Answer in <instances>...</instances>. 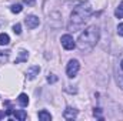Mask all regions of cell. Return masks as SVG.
I'll return each instance as SVG.
<instances>
[{
  "mask_svg": "<svg viewBox=\"0 0 123 121\" xmlns=\"http://www.w3.org/2000/svg\"><path fill=\"white\" fill-rule=\"evenodd\" d=\"M117 34L123 37V23H120V24L117 26Z\"/></svg>",
  "mask_w": 123,
  "mask_h": 121,
  "instance_id": "cell-19",
  "label": "cell"
},
{
  "mask_svg": "<svg viewBox=\"0 0 123 121\" xmlns=\"http://www.w3.org/2000/svg\"><path fill=\"white\" fill-rule=\"evenodd\" d=\"M27 57H29L27 51H26V50H22V51L19 53V57H17V59H16V61H14V64H19V63L27 61Z\"/></svg>",
  "mask_w": 123,
  "mask_h": 121,
  "instance_id": "cell-11",
  "label": "cell"
},
{
  "mask_svg": "<svg viewBox=\"0 0 123 121\" xmlns=\"http://www.w3.org/2000/svg\"><path fill=\"white\" fill-rule=\"evenodd\" d=\"M13 31H14L16 34H20V33H22V26H20L19 23L14 24V26H13Z\"/></svg>",
  "mask_w": 123,
  "mask_h": 121,
  "instance_id": "cell-17",
  "label": "cell"
},
{
  "mask_svg": "<svg viewBox=\"0 0 123 121\" xmlns=\"http://www.w3.org/2000/svg\"><path fill=\"white\" fill-rule=\"evenodd\" d=\"M9 56H10V51H7V50L0 51V64H4L6 61L9 60Z\"/></svg>",
  "mask_w": 123,
  "mask_h": 121,
  "instance_id": "cell-13",
  "label": "cell"
},
{
  "mask_svg": "<svg viewBox=\"0 0 123 121\" xmlns=\"http://www.w3.org/2000/svg\"><path fill=\"white\" fill-rule=\"evenodd\" d=\"M120 67H122V70H123V60L120 61Z\"/></svg>",
  "mask_w": 123,
  "mask_h": 121,
  "instance_id": "cell-24",
  "label": "cell"
},
{
  "mask_svg": "<svg viewBox=\"0 0 123 121\" xmlns=\"http://www.w3.org/2000/svg\"><path fill=\"white\" fill-rule=\"evenodd\" d=\"M10 43V37L6 33H0V46H7Z\"/></svg>",
  "mask_w": 123,
  "mask_h": 121,
  "instance_id": "cell-12",
  "label": "cell"
},
{
  "mask_svg": "<svg viewBox=\"0 0 123 121\" xmlns=\"http://www.w3.org/2000/svg\"><path fill=\"white\" fill-rule=\"evenodd\" d=\"M79 70H80V64H79L77 60H70L67 63V66H66V74H67L69 78L76 77V74L79 73Z\"/></svg>",
  "mask_w": 123,
  "mask_h": 121,
  "instance_id": "cell-3",
  "label": "cell"
},
{
  "mask_svg": "<svg viewBox=\"0 0 123 121\" xmlns=\"http://www.w3.org/2000/svg\"><path fill=\"white\" fill-rule=\"evenodd\" d=\"M10 10H12V13H20V11L23 10V6H22L20 3H17V4H13V6L10 7Z\"/></svg>",
  "mask_w": 123,
  "mask_h": 121,
  "instance_id": "cell-15",
  "label": "cell"
},
{
  "mask_svg": "<svg viewBox=\"0 0 123 121\" xmlns=\"http://www.w3.org/2000/svg\"><path fill=\"white\" fill-rule=\"evenodd\" d=\"M120 86H122V88H123V76H122V78H120Z\"/></svg>",
  "mask_w": 123,
  "mask_h": 121,
  "instance_id": "cell-23",
  "label": "cell"
},
{
  "mask_svg": "<svg viewBox=\"0 0 123 121\" xmlns=\"http://www.w3.org/2000/svg\"><path fill=\"white\" fill-rule=\"evenodd\" d=\"M90 16H92V7H90V6H87V4H80V6H77V7L72 11V14H70L67 29L70 31L80 30V29L85 27V24L89 22Z\"/></svg>",
  "mask_w": 123,
  "mask_h": 121,
  "instance_id": "cell-1",
  "label": "cell"
},
{
  "mask_svg": "<svg viewBox=\"0 0 123 121\" xmlns=\"http://www.w3.org/2000/svg\"><path fill=\"white\" fill-rule=\"evenodd\" d=\"M17 101H19V104H20L22 107H27V105H29V97H27V94L22 93V94L17 97Z\"/></svg>",
  "mask_w": 123,
  "mask_h": 121,
  "instance_id": "cell-8",
  "label": "cell"
},
{
  "mask_svg": "<svg viewBox=\"0 0 123 121\" xmlns=\"http://www.w3.org/2000/svg\"><path fill=\"white\" fill-rule=\"evenodd\" d=\"M4 116H6V113H4V111H1V110H0V120H1V118H3V117H4Z\"/></svg>",
  "mask_w": 123,
  "mask_h": 121,
  "instance_id": "cell-21",
  "label": "cell"
},
{
  "mask_svg": "<svg viewBox=\"0 0 123 121\" xmlns=\"http://www.w3.org/2000/svg\"><path fill=\"white\" fill-rule=\"evenodd\" d=\"M39 73H40V67L39 66H31V67L27 68V71H26V77L29 80H34L39 76Z\"/></svg>",
  "mask_w": 123,
  "mask_h": 121,
  "instance_id": "cell-6",
  "label": "cell"
},
{
  "mask_svg": "<svg viewBox=\"0 0 123 121\" xmlns=\"http://www.w3.org/2000/svg\"><path fill=\"white\" fill-rule=\"evenodd\" d=\"M60 41H62V46H63L64 50H73V49L76 47V43H74V40H73V37H72L70 34L62 36Z\"/></svg>",
  "mask_w": 123,
  "mask_h": 121,
  "instance_id": "cell-4",
  "label": "cell"
},
{
  "mask_svg": "<svg viewBox=\"0 0 123 121\" xmlns=\"http://www.w3.org/2000/svg\"><path fill=\"white\" fill-rule=\"evenodd\" d=\"M13 116H14V118H16V120H20V121H23V120H26V118H27V114H26V111H25V110H16V111L13 113Z\"/></svg>",
  "mask_w": 123,
  "mask_h": 121,
  "instance_id": "cell-9",
  "label": "cell"
},
{
  "mask_svg": "<svg viewBox=\"0 0 123 121\" xmlns=\"http://www.w3.org/2000/svg\"><path fill=\"white\" fill-rule=\"evenodd\" d=\"M93 116H94V117H97L99 120H103V116H102V108H94Z\"/></svg>",
  "mask_w": 123,
  "mask_h": 121,
  "instance_id": "cell-16",
  "label": "cell"
},
{
  "mask_svg": "<svg viewBox=\"0 0 123 121\" xmlns=\"http://www.w3.org/2000/svg\"><path fill=\"white\" fill-rule=\"evenodd\" d=\"M115 16H116L117 19H123V1H120V4L116 7V10H115Z\"/></svg>",
  "mask_w": 123,
  "mask_h": 121,
  "instance_id": "cell-14",
  "label": "cell"
},
{
  "mask_svg": "<svg viewBox=\"0 0 123 121\" xmlns=\"http://www.w3.org/2000/svg\"><path fill=\"white\" fill-rule=\"evenodd\" d=\"M63 117H64L66 120H73V118L77 117V110L73 108V107H66V110H64V113H63Z\"/></svg>",
  "mask_w": 123,
  "mask_h": 121,
  "instance_id": "cell-7",
  "label": "cell"
},
{
  "mask_svg": "<svg viewBox=\"0 0 123 121\" xmlns=\"http://www.w3.org/2000/svg\"><path fill=\"white\" fill-rule=\"evenodd\" d=\"M70 1H74V3H85L86 0H70Z\"/></svg>",
  "mask_w": 123,
  "mask_h": 121,
  "instance_id": "cell-22",
  "label": "cell"
},
{
  "mask_svg": "<svg viewBox=\"0 0 123 121\" xmlns=\"http://www.w3.org/2000/svg\"><path fill=\"white\" fill-rule=\"evenodd\" d=\"M25 23H26V26H27L29 29H36V27L40 24V20H39V17H36V16H33V14H29V16L25 17Z\"/></svg>",
  "mask_w": 123,
  "mask_h": 121,
  "instance_id": "cell-5",
  "label": "cell"
},
{
  "mask_svg": "<svg viewBox=\"0 0 123 121\" xmlns=\"http://www.w3.org/2000/svg\"><path fill=\"white\" fill-rule=\"evenodd\" d=\"M34 1H36V0H25V3H26L27 6H31V4H34Z\"/></svg>",
  "mask_w": 123,
  "mask_h": 121,
  "instance_id": "cell-20",
  "label": "cell"
},
{
  "mask_svg": "<svg viewBox=\"0 0 123 121\" xmlns=\"http://www.w3.org/2000/svg\"><path fill=\"white\" fill-rule=\"evenodd\" d=\"M39 120L50 121L52 120V114H50L49 111H46V110H42V111H39Z\"/></svg>",
  "mask_w": 123,
  "mask_h": 121,
  "instance_id": "cell-10",
  "label": "cell"
},
{
  "mask_svg": "<svg viewBox=\"0 0 123 121\" xmlns=\"http://www.w3.org/2000/svg\"><path fill=\"white\" fill-rule=\"evenodd\" d=\"M47 81H49V83H56V81H57V77H56L55 74H49Z\"/></svg>",
  "mask_w": 123,
  "mask_h": 121,
  "instance_id": "cell-18",
  "label": "cell"
},
{
  "mask_svg": "<svg viewBox=\"0 0 123 121\" xmlns=\"http://www.w3.org/2000/svg\"><path fill=\"white\" fill-rule=\"evenodd\" d=\"M99 41V29L96 26H90L87 27L85 31L80 33L79 38H77V47L80 51H90L93 50V47L97 44Z\"/></svg>",
  "mask_w": 123,
  "mask_h": 121,
  "instance_id": "cell-2",
  "label": "cell"
}]
</instances>
